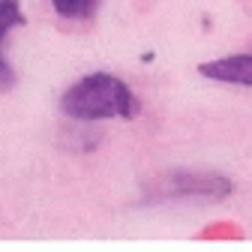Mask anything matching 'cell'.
Returning <instances> with one entry per match:
<instances>
[{
	"mask_svg": "<svg viewBox=\"0 0 252 252\" xmlns=\"http://www.w3.org/2000/svg\"><path fill=\"white\" fill-rule=\"evenodd\" d=\"M51 6L60 18H69V21H84L96 12L99 0H51Z\"/></svg>",
	"mask_w": 252,
	"mask_h": 252,
	"instance_id": "cell-5",
	"label": "cell"
},
{
	"mask_svg": "<svg viewBox=\"0 0 252 252\" xmlns=\"http://www.w3.org/2000/svg\"><path fill=\"white\" fill-rule=\"evenodd\" d=\"M24 24H27V15L21 12V0H0V93L12 90L18 81L15 69L6 60V36H9V30L24 27Z\"/></svg>",
	"mask_w": 252,
	"mask_h": 252,
	"instance_id": "cell-4",
	"label": "cell"
},
{
	"mask_svg": "<svg viewBox=\"0 0 252 252\" xmlns=\"http://www.w3.org/2000/svg\"><path fill=\"white\" fill-rule=\"evenodd\" d=\"M165 180H171V189H159L156 198H228L231 195V183L222 174H168Z\"/></svg>",
	"mask_w": 252,
	"mask_h": 252,
	"instance_id": "cell-2",
	"label": "cell"
},
{
	"mask_svg": "<svg viewBox=\"0 0 252 252\" xmlns=\"http://www.w3.org/2000/svg\"><path fill=\"white\" fill-rule=\"evenodd\" d=\"M198 75L207 81L219 84H237V87H252V54H228L198 63Z\"/></svg>",
	"mask_w": 252,
	"mask_h": 252,
	"instance_id": "cell-3",
	"label": "cell"
},
{
	"mask_svg": "<svg viewBox=\"0 0 252 252\" xmlns=\"http://www.w3.org/2000/svg\"><path fill=\"white\" fill-rule=\"evenodd\" d=\"M60 111L72 120H135L141 114V99L123 78L111 72H90L69 84L60 96Z\"/></svg>",
	"mask_w": 252,
	"mask_h": 252,
	"instance_id": "cell-1",
	"label": "cell"
}]
</instances>
